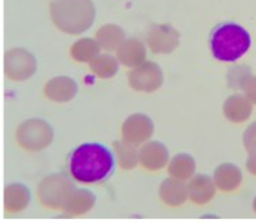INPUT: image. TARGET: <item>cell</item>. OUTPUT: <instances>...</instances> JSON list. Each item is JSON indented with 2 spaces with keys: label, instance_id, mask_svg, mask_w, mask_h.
<instances>
[{
  "label": "cell",
  "instance_id": "7a4b0ae2",
  "mask_svg": "<svg viewBox=\"0 0 256 223\" xmlns=\"http://www.w3.org/2000/svg\"><path fill=\"white\" fill-rule=\"evenodd\" d=\"M212 56L220 61H236L251 46V35L242 25L222 22L214 26L208 37Z\"/></svg>",
  "mask_w": 256,
  "mask_h": 223
},
{
  "label": "cell",
  "instance_id": "6da1fadb",
  "mask_svg": "<svg viewBox=\"0 0 256 223\" xmlns=\"http://www.w3.org/2000/svg\"><path fill=\"white\" fill-rule=\"evenodd\" d=\"M68 168L71 176L79 183H101L114 172V158L104 144L84 143L71 151Z\"/></svg>",
  "mask_w": 256,
  "mask_h": 223
}]
</instances>
